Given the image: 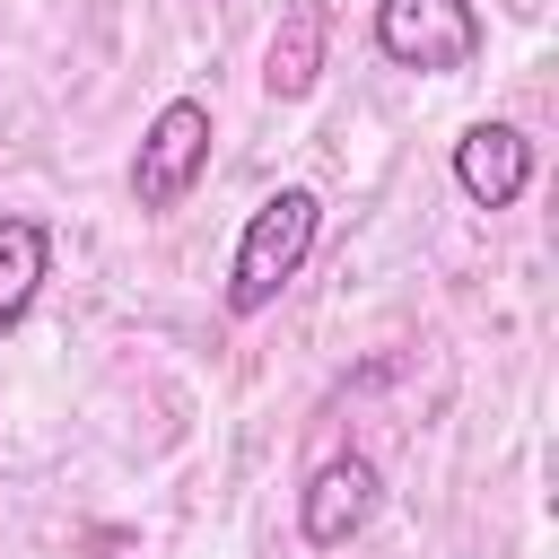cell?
<instances>
[{
	"label": "cell",
	"instance_id": "3957f363",
	"mask_svg": "<svg viewBox=\"0 0 559 559\" xmlns=\"http://www.w3.org/2000/svg\"><path fill=\"white\" fill-rule=\"evenodd\" d=\"M210 175V105L201 96H175V105H157V122L140 131V157H131V201L148 210V218H166V210H183V192Z\"/></svg>",
	"mask_w": 559,
	"mask_h": 559
},
{
	"label": "cell",
	"instance_id": "52a82bcc",
	"mask_svg": "<svg viewBox=\"0 0 559 559\" xmlns=\"http://www.w3.org/2000/svg\"><path fill=\"white\" fill-rule=\"evenodd\" d=\"M323 35H332V17H323V0H297L288 17H280V35H271V52H262V87L280 96V105H297L314 79H323Z\"/></svg>",
	"mask_w": 559,
	"mask_h": 559
},
{
	"label": "cell",
	"instance_id": "6da1fadb",
	"mask_svg": "<svg viewBox=\"0 0 559 559\" xmlns=\"http://www.w3.org/2000/svg\"><path fill=\"white\" fill-rule=\"evenodd\" d=\"M314 227H323V201L306 183H280L253 201L245 236H236V262H227V314H262L314 253Z\"/></svg>",
	"mask_w": 559,
	"mask_h": 559
},
{
	"label": "cell",
	"instance_id": "8992f818",
	"mask_svg": "<svg viewBox=\"0 0 559 559\" xmlns=\"http://www.w3.org/2000/svg\"><path fill=\"white\" fill-rule=\"evenodd\" d=\"M44 271H52V227H44L35 210H0V332L26 323Z\"/></svg>",
	"mask_w": 559,
	"mask_h": 559
},
{
	"label": "cell",
	"instance_id": "277c9868",
	"mask_svg": "<svg viewBox=\"0 0 559 559\" xmlns=\"http://www.w3.org/2000/svg\"><path fill=\"white\" fill-rule=\"evenodd\" d=\"M454 183H463L472 210H515L524 183H533V140L515 122H472L454 140Z\"/></svg>",
	"mask_w": 559,
	"mask_h": 559
},
{
	"label": "cell",
	"instance_id": "7a4b0ae2",
	"mask_svg": "<svg viewBox=\"0 0 559 559\" xmlns=\"http://www.w3.org/2000/svg\"><path fill=\"white\" fill-rule=\"evenodd\" d=\"M376 52L428 79H454L480 61V9L472 0H376Z\"/></svg>",
	"mask_w": 559,
	"mask_h": 559
},
{
	"label": "cell",
	"instance_id": "5b68a950",
	"mask_svg": "<svg viewBox=\"0 0 559 559\" xmlns=\"http://www.w3.org/2000/svg\"><path fill=\"white\" fill-rule=\"evenodd\" d=\"M376 498H384L376 463H367V454H332V463L306 480V498H297V524H306V542H314V550H341L349 533H367Z\"/></svg>",
	"mask_w": 559,
	"mask_h": 559
}]
</instances>
